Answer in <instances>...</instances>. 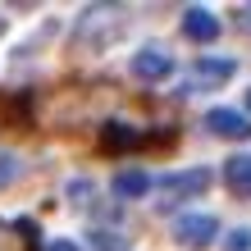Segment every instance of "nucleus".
Listing matches in <instances>:
<instances>
[{
	"label": "nucleus",
	"instance_id": "obj_1",
	"mask_svg": "<svg viewBox=\"0 0 251 251\" xmlns=\"http://www.w3.org/2000/svg\"><path fill=\"white\" fill-rule=\"evenodd\" d=\"M219 238V219L215 215H178L174 219V242L183 251H205Z\"/></svg>",
	"mask_w": 251,
	"mask_h": 251
},
{
	"label": "nucleus",
	"instance_id": "obj_2",
	"mask_svg": "<svg viewBox=\"0 0 251 251\" xmlns=\"http://www.w3.org/2000/svg\"><path fill=\"white\" fill-rule=\"evenodd\" d=\"M114 27H119V9H110V5H92V9H82V19H78V27H73V37H78V41H92V46H100V41H110Z\"/></svg>",
	"mask_w": 251,
	"mask_h": 251
},
{
	"label": "nucleus",
	"instance_id": "obj_3",
	"mask_svg": "<svg viewBox=\"0 0 251 251\" xmlns=\"http://www.w3.org/2000/svg\"><path fill=\"white\" fill-rule=\"evenodd\" d=\"M210 183H215L210 169H183V174H165L160 192H165V201H187V197H201Z\"/></svg>",
	"mask_w": 251,
	"mask_h": 251
},
{
	"label": "nucleus",
	"instance_id": "obj_4",
	"mask_svg": "<svg viewBox=\"0 0 251 251\" xmlns=\"http://www.w3.org/2000/svg\"><path fill=\"white\" fill-rule=\"evenodd\" d=\"M205 128L215 132V137H224V142H247L251 137V119L242 110H228V105H219L205 114Z\"/></svg>",
	"mask_w": 251,
	"mask_h": 251
},
{
	"label": "nucleus",
	"instance_id": "obj_5",
	"mask_svg": "<svg viewBox=\"0 0 251 251\" xmlns=\"http://www.w3.org/2000/svg\"><path fill=\"white\" fill-rule=\"evenodd\" d=\"M174 73V60H169V50H160V46H146L132 55V78H142V82H165Z\"/></svg>",
	"mask_w": 251,
	"mask_h": 251
},
{
	"label": "nucleus",
	"instance_id": "obj_6",
	"mask_svg": "<svg viewBox=\"0 0 251 251\" xmlns=\"http://www.w3.org/2000/svg\"><path fill=\"white\" fill-rule=\"evenodd\" d=\"M233 73H238V60H215V55H201V60L192 64V82H197L201 92H210V87H224Z\"/></svg>",
	"mask_w": 251,
	"mask_h": 251
},
{
	"label": "nucleus",
	"instance_id": "obj_7",
	"mask_svg": "<svg viewBox=\"0 0 251 251\" xmlns=\"http://www.w3.org/2000/svg\"><path fill=\"white\" fill-rule=\"evenodd\" d=\"M183 37L197 41V46H210V41L219 37V19H215L210 9L192 5V9H183Z\"/></svg>",
	"mask_w": 251,
	"mask_h": 251
},
{
	"label": "nucleus",
	"instance_id": "obj_8",
	"mask_svg": "<svg viewBox=\"0 0 251 251\" xmlns=\"http://www.w3.org/2000/svg\"><path fill=\"white\" fill-rule=\"evenodd\" d=\"M110 192H114V197H124V201L146 197V192H151V174H146V169H119L110 178Z\"/></svg>",
	"mask_w": 251,
	"mask_h": 251
},
{
	"label": "nucleus",
	"instance_id": "obj_9",
	"mask_svg": "<svg viewBox=\"0 0 251 251\" xmlns=\"http://www.w3.org/2000/svg\"><path fill=\"white\" fill-rule=\"evenodd\" d=\"M224 183H228L233 197L251 201V155H233V160H224Z\"/></svg>",
	"mask_w": 251,
	"mask_h": 251
},
{
	"label": "nucleus",
	"instance_id": "obj_10",
	"mask_svg": "<svg viewBox=\"0 0 251 251\" xmlns=\"http://www.w3.org/2000/svg\"><path fill=\"white\" fill-rule=\"evenodd\" d=\"M100 142L110 146V151H124V146H137L142 137H137V128H128V124H105V132H100Z\"/></svg>",
	"mask_w": 251,
	"mask_h": 251
},
{
	"label": "nucleus",
	"instance_id": "obj_11",
	"mask_svg": "<svg viewBox=\"0 0 251 251\" xmlns=\"http://www.w3.org/2000/svg\"><path fill=\"white\" fill-rule=\"evenodd\" d=\"M92 247H96V251H128V247L119 242V233H110V228H92Z\"/></svg>",
	"mask_w": 251,
	"mask_h": 251
},
{
	"label": "nucleus",
	"instance_id": "obj_12",
	"mask_svg": "<svg viewBox=\"0 0 251 251\" xmlns=\"http://www.w3.org/2000/svg\"><path fill=\"white\" fill-rule=\"evenodd\" d=\"M224 251H251V228H233L224 238Z\"/></svg>",
	"mask_w": 251,
	"mask_h": 251
},
{
	"label": "nucleus",
	"instance_id": "obj_13",
	"mask_svg": "<svg viewBox=\"0 0 251 251\" xmlns=\"http://www.w3.org/2000/svg\"><path fill=\"white\" fill-rule=\"evenodd\" d=\"M14 178H19V160H14V155H0V187L14 183Z\"/></svg>",
	"mask_w": 251,
	"mask_h": 251
},
{
	"label": "nucleus",
	"instance_id": "obj_14",
	"mask_svg": "<svg viewBox=\"0 0 251 251\" xmlns=\"http://www.w3.org/2000/svg\"><path fill=\"white\" fill-rule=\"evenodd\" d=\"M87 192H92V183H82V178H78V183H69V197L78 201V205H87Z\"/></svg>",
	"mask_w": 251,
	"mask_h": 251
},
{
	"label": "nucleus",
	"instance_id": "obj_15",
	"mask_svg": "<svg viewBox=\"0 0 251 251\" xmlns=\"http://www.w3.org/2000/svg\"><path fill=\"white\" fill-rule=\"evenodd\" d=\"M238 27H242V32H251V9H238Z\"/></svg>",
	"mask_w": 251,
	"mask_h": 251
},
{
	"label": "nucleus",
	"instance_id": "obj_16",
	"mask_svg": "<svg viewBox=\"0 0 251 251\" xmlns=\"http://www.w3.org/2000/svg\"><path fill=\"white\" fill-rule=\"evenodd\" d=\"M46 251H78V247H73V242H50Z\"/></svg>",
	"mask_w": 251,
	"mask_h": 251
},
{
	"label": "nucleus",
	"instance_id": "obj_17",
	"mask_svg": "<svg viewBox=\"0 0 251 251\" xmlns=\"http://www.w3.org/2000/svg\"><path fill=\"white\" fill-rule=\"evenodd\" d=\"M247 110H251V92H247Z\"/></svg>",
	"mask_w": 251,
	"mask_h": 251
}]
</instances>
